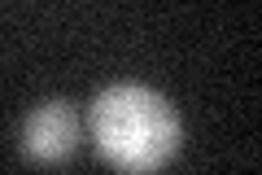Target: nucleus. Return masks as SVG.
Wrapping results in <instances>:
<instances>
[{"instance_id": "f03ea898", "label": "nucleus", "mask_w": 262, "mask_h": 175, "mask_svg": "<svg viewBox=\"0 0 262 175\" xmlns=\"http://www.w3.org/2000/svg\"><path fill=\"white\" fill-rule=\"evenodd\" d=\"M79 145V119L66 101H44L27 114L22 127V153L39 166H57L75 153Z\"/></svg>"}, {"instance_id": "f257e3e1", "label": "nucleus", "mask_w": 262, "mask_h": 175, "mask_svg": "<svg viewBox=\"0 0 262 175\" xmlns=\"http://www.w3.org/2000/svg\"><path fill=\"white\" fill-rule=\"evenodd\" d=\"M92 140L105 166L114 171H158L179 153V127L175 105L144 83H114L92 101Z\"/></svg>"}]
</instances>
